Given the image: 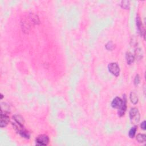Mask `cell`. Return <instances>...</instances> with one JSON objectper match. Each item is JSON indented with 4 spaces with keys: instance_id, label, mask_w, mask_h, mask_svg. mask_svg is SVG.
<instances>
[{
    "instance_id": "obj_15",
    "label": "cell",
    "mask_w": 146,
    "mask_h": 146,
    "mask_svg": "<svg viewBox=\"0 0 146 146\" xmlns=\"http://www.w3.org/2000/svg\"><path fill=\"white\" fill-rule=\"evenodd\" d=\"M139 82H140V77H139V75H136L135 78V79H134V84L135 85H138V84L139 83Z\"/></svg>"
},
{
    "instance_id": "obj_4",
    "label": "cell",
    "mask_w": 146,
    "mask_h": 146,
    "mask_svg": "<svg viewBox=\"0 0 146 146\" xmlns=\"http://www.w3.org/2000/svg\"><path fill=\"white\" fill-rule=\"evenodd\" d=\"M108 68L109 71L112 74L118 77L120 73V68L119 67L118 65L116 63H111L108 66Z\"/></svg>"
},
{
    "instance_id": "obj_1",
    "label": "cell",
    "mask_w": 146,
    "mask_h": 146,
    "mask_svg": "<svg viewBox=\"0 0 146 146\" xmlns=\"http://www.w3.org/2000/svg\"><path fill=\"white\" fill-rule=\"evenodd\" d=\"M124 98V99L122 100L120 98L116 97L111 103V106L113 108L118 109V115L120 116L124 115L126 110V99L125 97Z\"/></svg>"
},
{
    "instance_id": "obj_7",
    "label": "cell",
    "mask_w": 146,
    "mask_h": 146,
    "mask_svg": "<svg viewBox=\"0 0 146 146\" xmlns=\"http://www.w3.org/2000/svg\"><path fill=\"white\" fill-rule=\"evenodd\" d=\"M125 59H126L127 63L128 65H131L134 62L135 60V57L132 55L131 52H127L126 55H125Z\"/></svg>"
},
{
    "instance_id": "obj_12",
    "label": "cell",
    "mask_w": 146,
    "mask_h": 146,
    "mask_svg": "<svg viewBox=\"0 0 146 146\" xmlns=\"http://www.w3.org/2000/svg\"><path fill=\"white\" fill-rule=\"evenodd\" d=\"M136 130H137V128L136 126H135L134 127H132L131 129H130V131H129V135L130 136V138H134L135 135Z\"/></svg>"
},
{
    "instance_id": "obj_13",
    "label": "cell",
    "mask_w": 146,
    "mask_h": 146,
    "mask_svg": "<svg viewBox=\"0 0 146 146\" xmlns=\"http://www.w3.org/2000/svg\"><path fill=\"white\" fill-rule=\"evenodd\" d=\"M121 6L122 8L125 9H128L130 6V1H123L121 2Z\"/></svg>"
},
{
    "instance_id": "obj_6",
    "label": "cell",
    "mask_w": 146,
    "mask_h": 146,
    "mask_svg": "<svg viewBox=\"0 0 146 146\" xmlns=\"http://www.w3.org/2000/svg\"><path fill=\"white\" fill-rule=\"evenodd\" d=\"M1 114H8L10 111V106L9 105L6 104V103H1Z\"/></svg>"
},
{
    "instance_id": "obj_2",
    "label": "cell",
    "mask_w": 146,
    "mask_h": 146,
    "mask_svg": "<svg viewBox=\"0 0 146 146\" xmlns=\"http://www.w3.org/2000/svg\"><path fill=\"white\" fill-rule=\"evenodd\" d=\"M130 118L131 122L137 123L140 120V114L138 110L136 108H132L130 111Z\"/></svg>"
},
{
    "instance_id": "obj_11",
    "label": "cell",
    "mask_w": 146,
    "mask_h": 146,
    "mask_svg": "<svg viewBox=\"0 0 146 146\" xmlns=\"http://www.w3.org/2000/svg\"><path fill=\"white\" fill-rule=\"evenodd\" d=\"M136 140H138L139 143H144L146 140V136L144 134H139L136 136Z\"/></svg>"
},
{
    "instance_id": "obj_3",
    "label": "cell",
    "mask_w": 146,
    "mask_h": 146,
    "mask_svg": "<svg viewBox=\"0 0 146 146\" xmlns=\"http://www.w3.org/2000/svg\"><path fill=\"white\" fill-rule=\"evenodd\" d=\"M35 141L37 145H46L49 142V138L46 135H41L36 138Z\"/></svg>"
},
{
    "instance_id": "obj_8",
    "label": "cell",
    "mask_w": 146,
    "mask_h": 146,
    "mask_svg": "<svg viewBox=\"0 0 146 146\" xmlns=\"http://www.w3.org/2000/svg\"><path fill=\"white\" fill-rule=\"evenodd\" d=\"M13 119L15 120V122L16 123H18V124H21L24 125V124L25 123V120L21 116L19 115H15L14 116H13Z\"/></svg>"
},
{
    "instance_id": "obj_9",
    "label": "cell",
    "mask_w": 146,
    "mask_h": 146,
    "mask_svg": "<svg viewBox=\"0 0 146 146\" xmlns=\"http://www.w3.org/2000/svg\"><path fill=\"white\" fill-rule=\"evenodd\" d=\"M136 25H137V27H138L139 32H140L141 34V35H142V34L143 33H144V30H143L142 24H141L140 18L139 17V16H138L136 18Z\"/></svg>"
},
{
    "instance_id": "obj_10",
    "label": "cell",
    "mask_w": 146,
    "mask_h": 146,
    "mask_svg": "<svg viewBox=\"0 0 146 146\" xmlns=\"http://www.w3.org/2000/svg\"><path fill=\"white\" fill-rule=\"evenodd\" d=\"M130 100L132 103L134 104H136L138 102V98L137 97V95L135 93H131L130 94Z\"/></svg>"
},
{
    "instance_id": "obj_16",
    "label": "cell",
    "mask_w": 146,
    "mask_h": 146,
    "mask_svg": "<svg viewBox=\"0 0 146 146\" xmlns=\"http://www.w3.org/2000/svg\"><path fill=\"white\" fill-rule=\"evenodd\" d=\"M140 126H141V129H142L143 130H145V121H144V122L141 123Z\"/></svg>"
},
{
    "instance_id": "obj_14",
    "label": "cell",
    "mask_w": 146,
    "mask_h": 146,
    "mask_svg": "<svg viewBox=\"0 0 146 146\" xmlns=\"http://www.w3.org/2000/svg\"><path fill=\"white\" fill-rule=\"evenodd\" d=\"M114 47L115 46H114V43L112 42L111 41H110V42H108L106 45V49L108 50H110V51H111V50H113L114 49Z\"/></svg>"
},
{
    "instance_id": "obj_17",
    "label": "cell",
    "mask_w": 146,
    "mask_h": 146,
    "mask_svg": "<svg viewBox=\"0 0 146 146\" xmlns=\"http://www.w3.org/2000/svg\"><path fill=\"white\" fill-rule=\"evenodd\" d=\"M2 98H3V95L1 94V99H2Z\"/></svg>"
},
{
    "instance_id": "obj_5",
    "label": "cell",
    "mask_w": 146,
    "mask_h": 146,
    "mask_svg": "<svg viewBox=\"0 0 146 146\" xmlns=\"http://www.w3.org/2000/svg\"><path fill=\"white\" fill-rule=\"evenodd\" d=\"M9 122H10V119H9L8 114H1V122H0V126H1V127L3 128L6 127Z\"/></svg>"
}]
</instances>
